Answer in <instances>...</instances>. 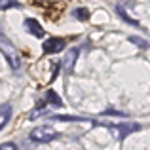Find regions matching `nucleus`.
Here are the masks:
<instances>
[{
    "label": "nucleus",
    "instance_id": "nucleus-3",
    "mask_svg": "<svg viewBox=\"0 0 150 150\" xmlns=\"http://www.w3.org/2000/svg\"><path fill=\"white\" fill-rule=\"evenodd\" d=\"M63 103L61 99H59V95L55 91H48L46 93V97H44V106H40V108H36L33 112V116H30V120H34V118H38V116H44L46 114V110L51 108V106H55V108H59Z\"/></svg>",
    "mask_w": 150,
    "mask_h": 150
},
{
    "label": "nucleus",
    "instance_id": "nucleus-11",
    "mask_svg": "<svg viewBox=\"0 0 150 150\" xmlns=\"http://www.w3.org/2000/svg\"><path fill=\"white\" fill-rule=\"evenodd\" d=\"M0 150H17V146L13 143H4V144H0Z\"/></svg>",
    "mask_w": 150,
    "mask_h": 150
},
{
    "label": "nucleus",
    "instance_id": "nucleus-4",
    "mask_svg": "<svg viewBox=\"0 0 150 150\" xmlns=\"http://www.w3.org/2000/svg\"><path fill=\"white\" fill-rule=\"evenodd\" d=\"M67 46V42L63 40V38H48V40H44V46H42V50H44V53L48 55H53V53H59V51H63Z\"/></svg>",
    "mask_w": 150,
    "mask_h": 150
},
{
    "label": "nucleus",
    "instance_id": "nucleus-5",
    "mask_svg": "<svg viewBox=\"0 0 150 150\" xmlns=\"http://www.w3.org/2000/svg\"><path fill=\"white\" fill-rule=\"evenodd\" d=\"M25 29H27V33H30L33 36H36V38H42L46 34L44 27H42L36 19H25Z\"/></svg>",
    "mask_w": 150,
    "mask_h": 150
},
{
    "label": "nucleus",
    "instance_id": "nucleus-9",
    "mask_svg": "<svg viewBox=\"0 0 150 150\" xmlns=\"http://www.w3.org/2000/svg\"><path fill=\"white\" fill-rule=\"evenodd\" d=\"M21 4L17 0H0V10H10V8H19Z\"/></svg>",
    "mask_w": 150,
    "mask_h": 150
},
{
    "label": "nucleus",
    "instance_id": "nucleus-6",
    "mask_svg": "<svg viewBox=\"0 0 150 150\" xmlns=\"http://www.w3.org/2000/svg\"><path fill=\"white\" fill-rule=\"evenodd\" d=\"M76 59H78V50H70L69 53H67V57H65V70L69 74L74 72V63H76Z\"/></svg>",
    "mask_w": 150,
    "mask_h": 150
},
{
    "label": "nucleus",
    "instance_id": "nucleus-10",
    "mask_svg": "<svg viewBox=\"0 0 150 150\" xmlns=\"http://www.w3.org/2000/svg\"><path fill=\"white\" fill-rule=\"evenodd\" d=\"M129 42H133V44L141 46V48H146V46H148V42H144V40H139L137 36H129Z\"/></svg>",
    "mask_w": 150,
    "mask_h": 150
},
{
    "label": "nucleus",
    "instance_id": "nucleus-7",
    "mask_svg": "<svg viewBox=\"0 0 150 150\" xmlns=\"http://www.w3.org/2000/svg\"><path fill=\"white\" fill-rule=\"evenodd\" d=\"M10 118H11V105H8V103L0 105V129L10 122Z\"/></svg>",
    "mask_w": 150,
    "mask_h": 150
},
{
    "label": "nucleus",
    "instance_id": "nucleus-8",
    "mask_svg": "<svg viewBox=\"0 0 150 150\" xmlns=\"http://www.w3.org/2000/svg\"><path fill=\"white\" fill-rule=\"evenodd\" d=\"M72 15L76 19H80V21H88L89 19V10L88 8H76V10L72 11Z\"/></svg>",
    "mask_w": 150,
    "mask_h": 150
},
{
    "label": "nucleus",
    "instance_id": "nucleus-2",
    "mask_svg": "<svg viewBox=\"0 0 150 150\" xmlns=\"http://www.w3.org/2000/svg\"><path fill=\"white\" fill-rule=\"evenodd\" d=\"M57 135L59 133L55 131L53 127H50V125H40V127L30 131V141H34V143H50V141H53Z\"/></svg>",
    "mask_w": 150,
    "mask_h": 150
},
{
    "label": "nucleus",
    "instance_id": "nucleus-1",
    "mask_svg": "<svg viewBox=\"0 0 150 150\" xmlns=\"http://www.w3.org/2000/svg\"><path fill=\"white\" fill-rule=\"evenodd\" d=\"M0 50H2L4 57L8 59V65H10L11 69L13 70L21 69V53H19V50L15 48L10 40H6L2 34H0Z\"/></svg>",
    "mask_w": 150,
    "mask_h": 150
}]
</instances>
